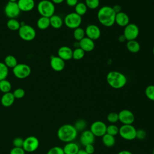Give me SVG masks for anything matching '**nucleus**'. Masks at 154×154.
<instances>
[{
  "mask_svg": "<svg viewBox=\"0 0 154 154\" xmlns=\"http://www.w3.org/2000/svg\"><path fill=\"white\" fill-rule=\"evenodd\" d=\"M116 12L112 7L103 6L100 7L97 13L99 22L104 26L110 27L115 23Z\"/></svg>",
  "mask_w": 154,
  "mask_h": 154,
  "instance_id": "f257e3e1",
  "label": "nucleus"
},
{
  "mask_svg": "<svg viewBox=\"0 0 154 154\" xmlns=\"http://www.w3.org/2000/svg\"><path fill=\"white\" fill-rule=\"evenodd\" d=\"M78 132L73 125L64 124L61 126L57 131L58 139L64 143L73 141L78 136Z\"/></svg>",
  "mask_w": 154,
  "mask_h": 154,
  "instance_id": "f03ea898",
  "label": "nucleus"
},
{
  "mask_svg": "<svg viewBox=\"0 0 154 154\" xmlns=\"http://www.w3.org/2000/svg\"><path fill=\"white\" fill-rule=\"evenodd\" d=\"M108 85L114 89H120L125 86L127 82L126 76L118 71L113 70L108 73L106 77Z\"/></svg>",
  "mask_w": 154,
  "mask_h": 154,
  "instance_id": "7ed1b4c3",
  "label": "nucleus"
},
{
  "mask_svg": "<svg viewBox=\"0 0 154 154\" xmlns=\"http://www.w3.org/2000/svg\"><path fill=\"white\" fill-rule=\"evenodd\" d=\"M37 9L41 16L51 17L55 13V4L50 0H41L37 4Z\"/></svg>",
  "mask_w": 154,
  "mask_h": 154,
  "instance_id": "20e7f679",
  "label": "nucleus"
},
{
  "mask_svg": "<svg viewBox=\"0 0 154 154\" xmlns=\"http://www.w3.org/2000/svg\"><path fill=\"white\" fill-rule=\"evenodd\" d=\"M18 34L20 38L26 42L32 41L36 36L35 29L32 26L25 23L21 25L18 30Z\"/></svg>",
  "mask_w": 154,
  "mask_h": 154,
  "instance_id": "39448f33",
  "label": "nucleus"
},
{
  "mask_svg": "<svg viewBox=\"0 0 154 154\" xmlns=\"http://www.w3.org/2000/svg\"><path fill=\"white\" fill-rule=\"evenodd\" d=\"M136 128L132 125H122L119 128V134L124 140H134L136 138Z\"/></svg>",
  "mask_w": 154,
  "mask_h": 154,
  "instance_id": "423d86ee",
  "label": "nucleus"
},
{
  "mask_svg": "<svg viewBox=\"0 0 154 154\" xmlns=\"http://www.w3.org/2000/svg\"><path fill=\"white\" fill-rule=\"evenodd\" d=\"M63 21L67 28L75 29L80 26L82 23V17L75 12H72L67 14Z\"/></svg>",
  "mask_w": 154,
  "mask_h": 154,
  "instance_id": "0eeeda50",
  "label": "nucleus"
},
{
  "mask_svg": "<svg viewBox=\"0 0 154 154\" xmlns=\"http://www.w3.org/2000/svg\"><path fill=\"white\" fill-rule=\"evenodd\" d=\"M12 72L15 77L18 79H25L28 77L31 72V67L23 63L17 64L12 69Z\"/></svg>",
  "mask_w": 154,
  "mask_h": 154,
  "instance_id": "6e6552de",
  "label": "nucleus"
},
{
  "mask_svg": "<svg viewBox=\"0 0 154 154\" xmlns=\"http://www.w3.org/2000/svg\"><path fill=\"white\" fill-rule=\"evenodd\" d=\"M107 125L102 121L96 120L91 123L90 131L97 137H102L106 133Z\"/></svg>",
  "mask_w": 154,
  "mask_h": 154,
  "instance_id": "1a4fd4ad",
  "label": "nucleus"
},
{
  "mask_svg": "<svg viewBox=\"0 0 154 154\" xmlns=\"http://www.w3.org/2000/svg\"><path fill=\"white\" fill-rule=\"evenodd\" d=\"M39 146V140L35 136H29L24 139L22 148L25 152H33Z\"/></svg>",
  "mask_w": 154,
  "mask_h": 154,
  "instance_id": "9d476101",
  "label": "nucleus"
},
{
  "mask_svg": "<svg viewBox=\"0 0 154 154\" xmlns=\"http://www.w3.org/2000/svg\"><path fill=\"white\" fill-rule=\"evenodd\" d=\"M20 11L17 2L8 1L4 7V13L9 19H16Z\"/></svg>",
  "mask_w": 154,
  "mask_h": 154,
  "instance_id": "9b49d317",
  "label": "nucleus"
},
{
  "mask_svg": "<svg viewBox=\"0 0 154 154\" xmlns=\"http://www.w3.org/2000/svg\"><path fill=\"white\" fill-rule=\"evenodd\" d=\"M140 33L138 26L135 23H129L125 27L123 35L128 41L135 40Z\"/></svg>",
  "mask_w": 154,
  "mask_h": 154,
  "instance_id": "f8f14e48",
  "label": "nucleus"
},
{
  "mask_svg": "<svg viewBox=\"0 0 154 154\" xmlns=\"http://www.w3.org/2000/svg\"><path fill=\"white\" fill-rule=\"evenodd\" d=\"M118 115L119 121L122 125H132L135 121L134 113L129 109H122L118 113Z\"/></svg>",
  "mask_w": 154,
  "mask_h": 154,
  "instance_id": "ddd939ff",
  "label": "nucleus"
},
{
  "mask_svg": "<svg viewBox=\"0 0 154 154\" xmlns=\"http://www.w3.org/2000/svg\"><path fill=\"white\" fill-rule=\"evenodd\" d=\"M85 32L86 37L93 40L98 39L101 34V31L99 26L94 24L88 25L85 29Z\"/></svg>",
  "mask_w": 154,
  "mask_h": 154,
  "instance_id": "4468645a",
  "label": "nucleus"
},
{
  "mask_svg": "<svg viewBox=\"0 0 154 154\" xmlns=\"http://www.w3.org/2000/svg\"><path fill=\"white\" fill-rule=\"evenodd\" d=\"M95 140V136L90 130H84L81 132L79 137V141L81 144L85 146L88 144H93Z\"/></svg>",
  "mask_w": 154,
  "mask_h": 154,
  "instance_id": "2eb2a0df",
  "label": "nucleus"
},
{
  "mask_svg": "<svg viewBox=\"0 0 154 154\" xmlns=\"http://www.w3.org/2000/svg\"><path fill=\"white\" fill-rule=\"evenodd\" d=\"M50 66L55 72H61L65 67V61L58 56H52L50 60Z\"/></svg>",
  "mask_w": 154,
  "mask_h": 154,
  "instance_id": "dca6fc26",
  "label": "nucleus"
},
{
  "mask_svg": "<svg viewBox=\"0 0 154 154\" xmlns=\"http://www.w3.org/2000/svg\"><path fill=\"white\" fill-rule=\"evenodd\" d=\"M73 50L67 46H61L58 51V57L63 59L64 61H68L72 58Z\"/></svg>",
  "mask_w": 154,
  "mask_h": 154,
  "instance_id": "f3484780",
  "label": "nucleus"
},
{
  "mask_svg": "<svg viewBox=\"0 0 154 154\" xmlns=\"http://www.w3.org/2000/svg\"><path fill=\"white\" fill-rule=\"evenodd\" d=\"M79 48H81L85 52H91L93 51L95 47V44L94 40L85 37L81 40L79 42Z\"/></svg>",
  "mask_w": 154,
  "mask_h": 154,
  "instance_id": "a211bd4d",
  "label": "nucleus"
},
{
  "mask_svg": "<svg viewBox=\"0 0 154 154\" xmlns=\"http://www.w3.org/2000/svg\"><path fill=\"white\" fill-rule=\"evenodd\" d=\"M129 17L125 12L120 11L116 13L115 17V23L121 27H125L129 23Z\"/></svg>",
  "mask_w": 154,
  "mask_h": 154,
  "instance_id": "6ab92c4d",
  "label": "nucleus"
},
{
  "mask_svg": "<svg viewBox=\"0 0 154 154\" xmlns=\"http://www.w3.org/2000/svg\"><path fill=\"white\" fill-rule=\"evenodd\" d=\"M17 3L21 11H30L35 7L34 0H17Z\"/></svg>",
  "mask_w": 154,
  "mask_h": 154,
  "instance_id": "aec40b11",
  "label": "nucleus"
},
{
  "mask_svg": "<svg viewBox=\"0 0 154 154\" xmlns=\"http://www.w3.org/2000/svg\"><path fill=\"white\" fill-rule=\"evenodd\" d=\"M15 98L13 93L8 92L4 93L1 98V103L4 107H10L14 102Z\"/></svg>",
  "mask_w": 154,
  "mask_h": 154,
  "instance_id": "412c9836",
  "label": "nucleus"
},
{
  "mask_svg": "<svg viewBox=\"0 0 154 154\" xmlns=\"http://www.w3.org/2000/svg\"><path fill=\"white\" fill-rule=\"evenodd\" d=\"M64 154H76L79 150L78 144L74 141L66 143L63 147Z\"/></svg>",
  "mask_w": 154,
  "mask_h": 154,
  "instance_id": "4be33fe9",
  "label": "nucleus"
},
{
  "mask_svg": "<svg viewBox=\"0 0 154 154\" xmlns=\"http://www.w3.org/2000/svg\"><path fill=\"white\" fill-rule=\"evenodd\" d=\"M50 26L54 29H60L62 27L64 21L62 18L57 14H54L49 17Z\"/></svg>",
  "mask_w": 154,
  "mask_h": 154,
  "instance_id": "5701e85b",
  "label": "nucleus"
},
{
  "mask_svg": "<svg viewBox=\"0 0 154 154\" xmlns=\"http://www.w3.org/2000/svg\"><path fill=\"white\" fill-rule=\"evenodd\" d=\"M36 25L38 29L41 30H45L50 26L49 18L41 16L37 20Z\"/></svg>",
  "mask_w": 154,
  "mask_h": 154,
  "instance_id": "b1692460",
  "label": "nucleus"
},
{
  "mask_svg": "<svg viewBox=\"0 0 154 154\" xmlns=\"http://www.w3.org/2000/svg\"><path fill=\"white\" fill-rule=\"evenodd\" d=\"M126 48L131 53H137L140 50V45L135 40H129L126 43Z\"/></svg>",
  "mask_w": 154,
  "mask_h": 154,
  "instance_id": "393cba45",
  "label": "nucleus"
},
{
  "mask_svg": "<svg viewBox=\"0 0 154 154\" xmlns=\"http://www.w3.org/2000/svg\"><path fill=\"white\" fill-rule=\"evenodd\" d=\"M102 141L104 146L108 147H111L114 146L116 143V138L114 136L106 133L102 137Z\"/></svg>",
  "mask_w": 154,
  "mask_h": 154,
  "instance_id": "a878e982",
  "label": "nucleus"
},
{
  "mask_svg": "<svg viewBox=\"0 0 154 154\" xmlns=\"http://www.w3.org/2000/svg\"><path fill=\"white\" fill-rule=\"evenodd\" d=\"M4 63L8 68L11 69L14 68L18 64L16 58L12 55H7L4 58Z\"/></svg>",
  "mask_w": 154,
  "mask_h": 154,
  "instance_id": "bb28decb",
  "label": "nucleus"
},
{
  "mask_svg": "<svg viewBox=\"0 0 154 154\" xmlns=\"http://www.w3.org/2000/svg\"><path fill=\"white\" fill-rule=\"evenodd\" d=\"M21 25L16 19H9L7 22V28L11 31H18Z\"/></svg>",
  "mask_w": 154,
  "mask_h": 154,
  "instance_id": "cd10ccee",
  "label": "nucleus"
},
{
  "mask_svg": "<svg viewBox=\"0 0 154 154\" xmlns=\"http://www.w3.org/2000/svg\"><path fill=\"white\" fill-rule=\"evenodd\" d=\"M75 10L76 14L82 16L87 13V7L84 2H78V4L75 7Z\"/></svg>",
  "mask_w": 154,
  "mask_h": 154,
  "instance_id": "c85d7f7f",
  "label": "nucleus"
},
{
  "mask_svg": "<svg viewBox=\"0 0 154 154\" xmlns=\"http://www.w3.org/2000/svg\"><path fill=\"white\" fill-rule=\"evenodd\" d=\"M11 89V84L8 80L3 79L0 81V91L3 93L10 92Z\"/></svg>",
  "mask_w": 154,
  "mask_h": 154,
  "instance_id": "c756f323",
  "label": "nucleus"
},
{
  "mask_svg": "<svg viewBox=\"0 0 154 154\" xmlns=\"http://www.w3.org/2000/svg\"><path fill=\"white\" fill-rule=\"evenodd\" d=\"M73 37L74 38L78 41L79 42L80 40H81L83 38L85 37V30L81 28L80 26L75 29L74 31H73Z\"/></svg>",
  "mask_w": 154,
  "mask_h": 154,
  "instance_id": "7c9ffc66",
  "label": "nucleus"
},
{
  "mask_svg": "<svg viewBox=\"0 0 154 154\" xmlns=\"http://www.w3.org/2000/svg\"><path fill=\"white\" fill-rule=\"evenodd\" d=\"M78 132H82L85 130L87 127V122L84 119H78L73 125Z\"/></svg>",
  "mask_w": 154,
  "mask_h": 154,
  "instance_id": "2f4dec72",
  "label": "nucleus"
},
{
  "mask_svg": "<svg viewBox=\"0 0 154 154\" xmlns=\"http://www.w3.org/2000/svg\"><path fill=\"white\" fill-rule=\"evenodd\" d=\"M8 75V68L4 62H0V81L5 79Z\"/></svg>",
  "mask_w": 154,
  "mask_h": 154,
  "instance_id": "473e14b6",
  "label": "nucleus"
},
{
  "mask_svg": "<svg viewBox=\"0 0 154 154\" xmlns=\"http://www.w3.org/2000/svg\"><path fill=\"white\" fill-rule=\"evenodd\" d=\"M85 55V52L80 48H75L73 50L72 54V58L76 60H79L83 58Z\"/></svg>",
  "mask_w": 154,
  "mask_h": 154,
  "instance_id": "72a5a7b5",
  "label": "nucleus"
},
{
  "mask_svg": "<svg viewBox=\"0 0 154 154\" xmlns=\"http://www.w3.org/2000/svg\"><path fill=\"white\" fill-rule=\"evenodd\" d=\"M119 128L115 124H110L106 127V134L112 136H116L119 134Z\"/></svg>",
  "mask_w": 154,
  "mask_h": 154,
  "instance_id": "f704fd0d",
  "label": "nucleus"
},
{
  "mask_svg": "<svg viewBox=\"0 0 154 154\" xmlns=\"http://www.w3.org/2000/svg\"><path fill=\"white\" fill-rule=\"evenodd\" d=\"M145 94L149 100L154 101V85H149L146 88Z\"/></svg>",
  "mask_w": 154,
  "mask_h": 154,
  "instance_id": "c9c22d12",
  "label": "nucleus"
},
{
  "mask_svg": "<svg viewBox=\"0 0 154 154\" xmlns=\"http://www.w3.org/2000/svg\"><path fill=\"white\" fill-rule=\"evenodd\" d=\"M85 4L87 5V8L94 10L99 7L100 4L99 0H85Z\"/></svg>",
  "mask_w": 154,
  "mask_h": 154,
  "instance_id": "e433bc0d",
  "label": "nucleus"
},
{
  "mask_svg": "<svg viewBox=\"0 0 154 154\" xmlns=\"http://www.w3.org/2000/svg\"><path fill=\"white\" fill-rule=\"evenodd\" d=\"M106 120L111 124H114L119 121L118 113L115 112H109L106 116Z\"/></svg>",
  "mask_w": 154,
  "mask_h": 154,
  "instance_id": "4c0bfd02",
  "label": "nucleus"
},
{
  "mask_svg": "<svg viewBox=\"0 0 154 154\" xmlns=\"http://www.w3.org/2000/svg\"><path fill=\"white\" fill-rule=\"evenodd\" d=\"M13 96L15 99H22L25 96V90L22 88H17L14 90L13 92Z\"/></svg>",
  "mask_w": 154,
  "mask_h": 154,
  "instance_id": "58836bf2",
  "label": "nucleus"
},
{
  "mask_svg": "<svg viewBox=\"0 0 154 154\" xmlns=\"http://www.w3.org/2000/svg\"><path fill=\"white\" fill-rule=\"evenodd\" d=\"M46 154H64L63 149L60 146H54L51 147Z\"/></svg>",
  "mask_w": 154,
  "mask_h": 154,
  "instance_id": "ea45409f",
  "label": "nucleus"
},
{
  "mask_svg": "<svg viewBox=\"0 0 154 154\" xmlns=\"http://www.w3.org/2000/svg\"><path fill=\"white\" fill-rule=\"evenodd\" d=\"M147 137V133L145 130L143 129H137L136 138L138 140H144Z\"/></svg>",
  "mask_w": 154,
  "mask_h": 154,
  "instance_id": "a19ab883",
  "label": "nucleus"
},
{
  "mask_svg": "<svg viewBox=\"0 0 154 154\" xmlns=\"http://www.w3.org/2000/svg\"><path fill=\"white\" fill-rule=\"evenodd\" d=\"M23 139L20 137H16L13 140V145L16 147H22L23 143Z\"/></svg>",
  "mask_w": 154,
  "mask_h": 154,
  "instance_id": "79ce46f5",
  "label": "nucleus"
},
{
  "mask_svg": "<svg viewBox=\"0 0 154 154\" xmlns=\"http://www.w3.org/2000/svg\"><path fill=\"white\" fill-rule=\"evenodd\" d=\"M10 154H25V151L22 147H13L10 151Z\"/></svg>",
  "mask_w": 154,
  "mask_h": 154,
  "instance_id": "37998d69",
  "label": "nucleus"
},
{
  "mask_svg": "<svg viewBox=\"0 0 154 154\" xmlns=\"http://www.w3.org/2000/svg\"><path fill=\"white\" fill-rule=\"evenodd\" d=\"M84 147H85L84 150L88 154H93V153L94 152L95 149H94V147L93 144H88Z\"/></svg>",
  "mask_w": 154,
  "mask_h": 154,
  "instance_id": "c03bdc74",
  "label": "nucleus"
},
{
  "mask_svg": "<svg viewBox=\"0 0 154 154\" xmlns=\"http://www.w3.org/2000/svg\"><path fill=\"white\" fill-rule=\"evenodd\" d=\"M66 2L69 7H75L78 2V0H66Z\"/></svg>",
  "mask_w": 154,
  "mask_h": 154,
  "instance_id": "a18cd8bd",
  "label": "nucleus"
},
{
  "mask_svg": "<svg viewBox=\"0 0 154 154\" xmlns=\"http://www.w3.org/2000/svg\"><path fill=\"white\" fill-rule=\"evenodd\" d=\"M112 8H113L114 11L116 12V13H118L122 11V7L119 4H116L115 5H114L112 7Z\"/></svg>",
  "mask_w": 154,
  "mask_h": 154,
  "instance_id": "49530a36",
  "label": "nucleus"
},
{
  "mask_svg": "<svg viewBox=\"0 0 154 154\" xmlns=\"http://www.w3.org/2000/svg\"><path fill=\"white\" fill-rule=\"evenodd\" d=\"M117 154H132V153L127 150H123L118 152Z\"/></svg>",
  "mask_w": 154,
  "mask_h": 154,
  "instance_id": "de8ad7c7",
  "label": "nucleus"
},
{
  "mask_svg": "<svg viewBox=\"0 0 154 154\" xmlns=\"http://www.w3.org/2000/svg\"><path fill=\"white\" fill-rule=\"evenodd\" d=\"M118 40H119L120 42H125V40H126V38L125 37V36L123 35V34L120 35L119 37Z\"/></svg>",
  "mask_w": 154,
  "mask_h": 154,
  "instance_id": "09e8293b",
  "label": "nucleus"
},
{
  "mask_svg": "<svg viewBox=\"0 0 154 154\" xmlns=\"http://www.w3.org/2000/svg\"><path fill=\"white\" fill-rule=\"evenodd\" d=\"M64 1H65V0H51V1H52L54 4H61Z\"/></svg>",
  "mask_w": 154,
  "mask_h": 154,
  "instance_id": "8fccbe9b",
  "label": "nucleus"
},
{
  "mask_svg": "<svg viewBox=\"0 0 154 154\" xmlns=\"http://www.w3.org/2000/svg\"><path fill=\"white\" fill-rule=\"evenodd\" d=\"M76 154H88L84 149H79Z\"/></svg>",
  "mask_w": 154,
  "mask_h": 154,
  "instance_id": "3c124183",
  "label": "nucleus"
},
{
  "mask_svg": "<svg viewBox=\"0 0 154 154\" xmlns=\"http://www.w3.org/2000/svg\"><path fill=\"white\" fill-rule=\"evenodd\" d=\"M10 2H16L17 0H8Z\"/></svg>",
  "mask_w": 154,
  "mask_h": 154,
  "instance_id": "603ef678",
  "label": "nucleus"
},
{
  "mask_svg": "<svg viewBox=\"0 0 154 154\" xmlns=\"http://www.w3.org/2000/svg\"><path fill=\"white\" fill-rule=\"evenodd\" d=\"M153 55H154V46H153Z\"/></svg>",
  "mask_w": 154,
  "mask_h": 154,
  "instance_id": "864d4df0",
  "label": "nucleus"
},
{
  "mask_svg": "<svg viewBox=\"0 0 154 154\" xmlns=\"http://www.w3.org/2000/svg\"><path fill=\"white\" fill-rule=\"evenodd\" d=\"M152 154H154V149H153V150L152 151Z\"/></svg>",
  "mask_w": 154,
  "mask_h": 154,
  "instance_id": "5fc2aeb1",
  "label": "nucleus"
}]
</instances>
